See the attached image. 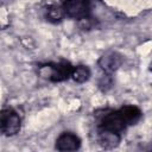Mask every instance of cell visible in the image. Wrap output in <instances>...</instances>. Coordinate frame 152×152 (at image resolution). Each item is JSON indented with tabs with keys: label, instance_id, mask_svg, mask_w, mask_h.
Masks as SVG:
<instances>
[{
	"label": "cell",
	"instance_id": "6da1fadb",
	"mask_svg": "<svg viewBox=\"0 0 152 152\" xmlns=\"http://www.w3.org/2000/svg\"><path fill=\"white\" fill-rule=\"evenodd\" d=\"M42 70H46V72H42V75L49 78L51 82H62L71 77L74 66L65 61L58 63H49L42 66Z\"/></svg>",
	"mask_w": 152,
	"mask_h": 152
},
{
	"label": "cell",
	"instance_id": "7a4b0ae2",
	"mask_svg": "<svg viewBox=\"0 0 152 152\" xmlns=\"http://www.w3.org/2000/svg\"><path fill=\"white\" fill-rule=\"evenodd\" d=\"M20 126H21V120L15 110H13L12 108H6L1 110L0 129L5 135L10 137L17 134L20 129Z\"/></svg>",
	"mask_w": 152,
	"mask_h": 152
},
{
	"label": "cell",
	"instance_id": "3957f363",
	"mask_svg": "<svg viewBox=\"0 0 152 152\" xmlns=\"http://www.w3.org/2000/svg\"><path fill=\"white\" fill-rule=\"evenodd\" d=\"M64 13L72 19H86L90 13L89 0H64L63 2Z\"/></svg>",
	"mask_w": 152,
	"mask_h": 152
},
{
	"label": "cell",
	"instance_id": "277c9868",
	"mask_svg": "<svg viewBox=\"0 0 152 152\" xmlns=\"http://www.w3.org/2000/svg\"><path fill=\"white\" fill-rule=\"evenodd\" d=\"M127 124L120 110L106 114L101 120V129L119 133L126 128Z\"/></svg>",
	"mask_w": 152,
	"mask_h": 152
},
{
	"label": "cell",
	"instance_id": "5b68a950",
	"mask_svg": "<svg viewBox=\"0 0 152 152\" xmlns=\"http://www.w3.org/2000/svg\"><path fill=\"white\" fill-rule=\"evenodd\" d=\"M81 146L80 138L70 132L62 133L56 140V148L58 151H76Z\"/></svg>",
	"mask_w": 152,
	"mask_h": 152
},
{
	"label": "cell",
	"instance_id": "8992f818",
	"mask_svg": "<svg viewBox=\"0 0 152 152\" xmlns=\"http://www.w3.org/2000/svg\"><path fill=\"white\" fill-rule=\"evenodd\" d=\"M100 66L107 71V72H113L114 70H116L120 64H121V57L116 53V52H109L103 55L100 61H99Z\"/></svg>",
	"mask_w": 152,
	"mask_h": 152
},
{
	"label": "cell",
	"instance_id": "52a82bcc",
	"mask_svg": "<svg viewBox=\"0 0 152 152\" xmlns=\"http://www.w3.org/2000/svg\"><path fill=\"white\" fill-rule=\"evenodd\" d=\"M119 110L121 112L127 126L128 125H135L140 120V118L142 115L141 110L135 106H125Z\"/></svg>",
	"mask_w": 152,
	"mask_h": 152
},
{
	"label": "cell",
	"instance_id": "ba28073f",
	"mask_svg": "<svg viewBox=\"0 0 152 152\" xmlns=\"http://www.w3.org/2000/svg\"><path fill=\"white\" fill-rule=\"evenodd\" d=\"M100 141H101V144H102L103 146H106V147H114V146H116V145L119 144L120 137H119V133L101 129V133H100Z\"/></svg>",
	"mask_w": 152,
	"mask_h": 152
},
{
	"label": "cell",
	"instance_id": "9c48e42d",
	"mask_svg": "<svg viewBox=\"0 0 152 152\" xmlns=\"http://www.w3.org/2000/svg\"><path fill=\"white\" fill-rule=\"evenodd\" d=\"M90 76V70L88 66L86 65H78V66H74L72 74H71V78L77 82V83H83L86 82Z\"/></svg>",
	"mask_w": 152,
	"mask_h": 152
},
{
	"label": "cell",
	"instance_id": "30bf717a",
	"mask_svg": "<svg viewBox=\"0 0 152 152\" xmlns=\"http://www.w3.org/2000/svg\"><path fill=\"white\" fill-rule=\"evenodd\" d=\"M64 10L63 7H59V6H50L46 11V18L52 21V23H57V21H61L64 17Z\"/></svg>",
	"mask_w": 152,
	"mask_h": 152
}]
</instances>
